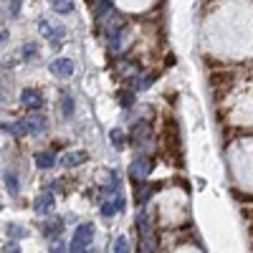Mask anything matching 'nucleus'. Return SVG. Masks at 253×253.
<instances>
[{"label": "nucleus", "mask_w": 253, "mask_h": 253, "mask_svg": "<svg viewBox=\"0 0 253 253\" xmlns=\"http://www.w3.org/2000/svg\"><path fill=\"white\" fill-rule=\"evenodd\" d=\"M114 213H117V203H114V200H112V203H104V205H101V215H104V218H112Z\"/></svg>", "instance_id": "obj_26"}, {"label": "nucleus", "mask_w": 253, "mask_h": 253, "mask_svg": "<svg viewBox=\"0 0 253 253\" xmlns=\"http://www.w3.org/2000/svg\"><path fill=\"white\" fill-rule=\"evenodd\" d=\"M89 3H96V0H89Z\"/></svg>", "instance_id": "obj_32"}, {"label": "nucleus", "mask_w": 253, "mask_h": 253, "mask_svg": "<svg viewBox=\"0 0 253 253\" xmlns=\"http://www.w3.org/2000/svg\"><path fill=\"white\" fill-rule=\"evenodd\" d=\"M8 10H10L13 18H18V15H20V0H10V8H8Z\"/></svg>", "instance_id": "obj_27"}, {"label": "nucleus", "mask_w": 253, "mask_h": 253, "mask_svg": "<svg viewBox=\"0 0 253 253\" xmlns=\"http://www.w3.org/2000/svg\"><path fill=\"white\" fill-rule=\"evenodd\" d=\"M61 230H63V220H61V218H51V220H46V225H43V236L53 241V238L61 236Z\"/></svg>", "instance_id": "obj_12"}, {"label": "nucleus", "mask_w": 253, "mask_h": 253, "mask_svg": "<svg viewBox=\"0 0 253 253\" xmlns=\"http://www.w3.org/2000/svg\"><path fill=\"white\" fill-rule=\"evenodd\" d=\"M36 165L41 167V170H48V167L56 165V155L53 152H38L36 155Z\"/></svg>", "instance_id": "obj_16"}, {"label": "nucleus", "mask_w": 253, "mask_h": 253, "mask_svg": "<svg viewBox=\"0 0 253 253\" xmlns=\"http://www.w3.org/2000/svg\"><path fill=\"white\" fill-rule=\"evenodd\" d=\"M51 74L58 76V79H69L74 74V61L71 58H56L51 63Z\"/></svg>", "instance_id": "obj_8"}, {"label": "nucleus", "mask_w": 253, "mask_h": 253, "mask_svg": "<svg viewBox=\"0 0 253 253\" xmlns=\"http://www.w3.org/2000/svg\"><path fill=\"white\" fill-rule=\"evenodd\" d=\"M5 185H8V190H10V195L18 193V177H15L13 172H5Z\"/></svg>", "instance_id": "obj_24"}, {"label": "nucleus", "mask_w": 253, "mask_h": 253, "mask_svg": "<svg viewBox=\"0 0 253 253\" xmlns=\"http://www.w3.org/2000/svg\"><path fill=\"white\" fill-rule=\"evenodd\" d=\"M51 8L56 13H71L74 10V0H51Z\"/></svg>", "instance_id": "obj_18"}, {"label": "nucleus", "mask_w": 253, "mask_h": 253, "mask_svg": "<svg viewBox=\"0 0 253 253\" xmlns=\"http://www.w3.org/2000/svg\"><path fill=\"white\" fill-rule=\"evenodd\" d=\"M210 86L215 89V94H223L233 86V74L230 71H220V74H213L210 76Z\"/></svg>", "instance_id": "obj_7"}, {"label": "nucleus", "mask_w": 253, "mask_h": 253, "mask_svg": "<svg viewBox=\"0 0 253 253\" xmlns=\"http://www.w3.org/2000/svg\"><path fill=\"white\" fill-rule=\"evenodd\" d=\"M109 137H112V144L117 147V150H122V147H124V132L122 129H112Z\"/></svg>", "instance_id": "obj_22"}, {"label": "nucleus", "mask_w": 253, "mask_h": 253, "mask_svg": "<svg viewBox=\"0 0 253 253\" xmlns=\"http://www.w3.org/2000/svg\"><path fill=\"white\" fill-rule=\"evenodd\" d=\"M139 253H157V236H155V233H150V236H142Z\"/></svg>", "instance_id": "obj_15"}, {"label": "nucleus", "mask_w": 253, "mask_h": 253, "mask_svg": "<svg viewBox=\"0 0 253 253\" xmlns=\"http://www.w3.org/2000/svg\"><path fill=\"white\" fill-rule=\"evenodd\" d=\"M61 109H63V114H66V117L74 114V99H71L69 94H63V99H61Z\"/></svg>", "instance_id": "obj_20"}, {"label": "nucleus", "mask_w": 253, "mask_h": 253, "mask_svg": "<svg viewBox=\"0 0 253 253\" xmlns=\"http://www.w3.org/2000/svg\"><path fill=\"white\" fill-rule=\"evenodd\" d=\"M119 104L122 107H132L134 104V91H119Z\"/></svg>", "instance_id": "obj_23"}, {"label": "nucleus", "mask_w": 253, "mask_h": 253, "mask_svg": "<svg viewBox=\"0 0 253 253\" xmlns=\"http://www.w3.org/2000/svg\"><path fill=\"white\" fill-rule=\"evenodd\" d=\"M86 160H89V155H86V152L76 150V152H69V155H63V157H61V165H63V167H66V170H69V167H79V165H84Z\"/></svg>", "instance_id": "obj_10"}, {"label": "nucleus", "mask_w": 253, "mask_h": 253, "mask_svg": "<svg viewBox=\"0 0 253 253\" xmlns=\"http://www.w3.org/2000/svg\"><path fill=\"white\" fill-rule=\"evenodd\" d=\"M5 233L10 236V238H28V230L26 228H20V225H5Z\"/></svg>", "instance_id": "obj_19"}, {"label": "nucleus", "mask_w": 253, "mask_h": 253, "mask_svg": "<svg viewBox=\"0 0 253 253\" xmlns=\"http://www.w3.org/2000/svg\"><path fill=\"white\" fill-rule=\"evenodd\" d=\"M155 74H137L134 79H132V89H137V91H142V89H147V86H152V84H155Z\"/></svg>", "instance_id": "obj_14"}, {"label": "nucleus", "mask_w": 253, "mask_h": 253, "mask_svg": "<svg viewBox=\"0 0 253 253\" xmlns=\"http://www.w3.org/2000/svg\"><path fill=\"white\" fill-rule=\"evenodd\" d=\"M129 41H132V38H129V31H126V26H124L119 33H114V36L109 38V43H107V46H109L112 53H124L126 46H129Z\"/></svg>", "instance_id": "obj_6"}, {"label": "nucleus", "mask_w": 253, "mask_h": 253, "mask_svg": "<svg viewBox=\"0 0 253 253\" xmlns=\"http://www.w3.org/2000/svg\"><path fill=\"white\" fill-rule=\"evenodd\" d=\"M3 253H20V248H18L15 243H5V246H3Z\"/></svg>", "instance_id": "obj_29"}, {"label": "nucleus", "mask_w": 253, "mask_h": 253, "mask_svg": "<svg viewBox=\"0 0 253 253\" xmlns=\"http://www.w3.org/2000/svg\"><path fill=\"white\" fill-rule=\"evenodd\" d=\"M114 253H129V241H126L124 236L117 238V243H114Z\"/></svg>", "instance_id": "obj_25"}, {"label": "nucleus", "mask_w": 253, "mask_h": 253, "mask_svg": "<svg viewBox=\"0 0 253 253\" xmlns=\"http://www.w3.org/2000/svg\"><path fill=\"white\" fill-rule=\"evenodd\" d=\"M18 124H20V129H23V134H33V137H36V134H43V132H46V117L38 114V112L23 117Z\"/></svg>", "instance_id": "obj_3"}, {"label": "nucleus", "mask_w": 253, "mask_h": 253, "mask_svg": "<svg viewBox=\"0 0 253 253\" xmlns=\"http://www.w3.org/2000/svg\"><path fill=\"white\" fill-rule=\"evenodd\" d=\"M251 233H253V225H251Z\"/></svg>", "instance_id": "obj_33"}, {"label": "nucleus", "mask_w": 253, "mask_h": 253, "mask_svg": "<svg viewBox=\"0 0 253 253\" xmlns=\"http://www.w3.org/2000/svg\"><path fill=\"white\" fill-rule=\"evenodd\" d=\"M137 228H139V233H142V236H150V233H155L152 218H150V215H144V213H139V218H137Z\"/></svg>", "instance_id": "obj_17"}, {"label": "nucleus", "mask_w": 253, "mask_h": 253, "mask_svg": "<svg viewBox=\"0 0 253 253\" xmlns=\"http://www.w3.org/2000/svg\"><path fill=\"white\" fill-rule=\"evenodd\" d=\"M152 193H155V187L144 185V182H134V198H137V203H139V205H144L147 200H150V198H152Z\"/></svg>", "instance_id": "obj_13"}, {"label": "nucleus", "mask_w": 253, "mask_h": 253, "mask_svg": "<svg viewBox=\"0 0 253 253\" xmlns=\"http://www.w3.org/2000/svg\"><path fill=\"white\" fill-rule=\"evenodd\" d=\"M129 142H132V147H134L137 152H144V147H150V142H152L150 124H147V122L134 124V129H132V134H129Z\"/></svg>", "instance_id": "obj_2"}, {"label": "nucleus", "mask_w": 253, "mask_h": 253, "mask_svg": "<svg viewBox=\"0 0 253 253\" xmlns=\"http://www.w3.org/2000/svg\"><path fill=\"white\" fill-rule=\"evenodd\" d=\"M114 69H117L119 76H129V79H134V76L139 74V63L132 61V58H119V61L114 63Z\"/></svg>", "instance_id": "obj_9"}, {"label": "nucleus", "mask_w": 253, "mask_h": 253, "mask_svg": "<svg viewBox=\"0 0 253 253\" xmlns=\"http://www.w3.org/2000/svg\"><path fill=\"white\" fill-rule=\"evenodd\" d=\"M8 41V31H0V43H5Z\"/></svg>", "instance_id": "obj_31"}, {"label": "nucleus", "mask_w": 253, "mask_h": 253, "mask_svg": "<svg viewBox=\"0 0 253 253\" xmlns=\"http://www.w3.org/2000/svg\"><path fill=\"white\" fill-rule=\"evenodd\" d=\"M20 104H23L26 109L38 112L41 107H43V94H41L38 89H23V94H20Z\"/></svg>", "instance_id": "obj_5"}, {"label": "nucleus", "mask_w": 253, "mask_h": 253, "mask_svg": "<svg viewBox=\"0 0 253 253\" xmlns=\"http://www.w3.org/2000/svg\"><path fill=\"white\" fill-rule=\"evenodd\" d=\"M38 28H41V33H43V36H51L53 31H51V26L46 23V20H41V23H38Z\"/></svg>", "instance_id": "obj_28"}, {"label": "nucleus", "mask_w": 253, "mask_h": 253, "mask_svg": "<svg viewBox=\"0 0 253 253\" xmlns=\"http://www.w3.org/2000/svg\"><path fill=\"white\" fill-rule=\"evenodd\" d=\"M91 238H94V225H91V223L79 225V228H76V236H74V241H71V246H69V251H71V253H86Z\"/></svg>", "instance_id": "obj_1"}, {"label": "nucleus", "mask_w": 253, "mask_h": 253, "mask_svg": "<svg viewBox=\"0 0 253 253\" xmlns=\"http://www.w3.org/2000/svg\"><path fill=\"white\" fill-rule=\"evenodd\" d=\"M152 157H144V155H139L134 162H132V167H129V177L134 180V182H147V175L152 172Z\"/></svg>", "instance_id": "obj_4"}, {"label": "nucleus", "mask_w": 253, "mask_h": 253, "mask_svg": "<svg viewBox=\"0 0 253 253\" xmlns=\"http://www.w3.org/2000/svg\"><path fill=\"white\" fill-rule=\"evenodd\" d=\"M48 253H66V241L53 238V241H51V246H48Z\"/></svg>", "instance_id": "obj_21"}, {"label": "nucleus", "mask_w": 253, "mask_h": 253, "mask_svg": "<svg viewBox=\"0 0 253 253\" xmlns=\"http://www.w3.org/2000/svg\"><path fill=\"white\" fill-rule=\"evenodd\" d=\"M23 53H28V58H33L31 53H36V46H33V43H28V46L23 48Z\"/></svg>", "instance_id": "obj_30"}, {"label": "nucleus", "mask_w": 253, "mask_h": 253, "mask_svg": "<svg viewBox=\"0 0 253 253\" xmlns=\"http://www.w3.org/2000/svg\"><path fill=\"white\" fill-rule=\"evenodd\" d=\"M51 208H53V195H51V193H43V195H38V198H36V203H33V210H36L38 215L48 213Z\"/></svg>", "instance_id": "obj_11"}]
</instances>
